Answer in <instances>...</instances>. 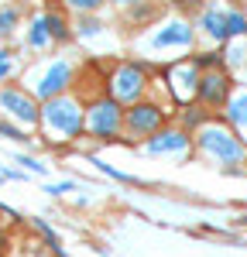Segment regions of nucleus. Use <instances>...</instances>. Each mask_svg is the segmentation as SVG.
<instances>
[{
    "label": "nucleus",
    "mask_w": 247,
    "mask_h": 257,
    "mask_svg": "<svg viewBox=\"0 0 247 257\" xmlns=\"http://www.w3.org/2000/svg\"><path fill=\"white\" fill-rule=\"evenodd\" d=\"M72 79V69H69V62H55L38 82V96L41 99H52V96H62L65 93V86Z\"/></svg>",
    "instance_id": "1a4fd4ad"
},
{
    "label": "nucleus",
    "mask_w": 247,
    "mask_h": 257,
    "mask_svg": "<svg viewBox=\"0 0 247 257\" xmlns=\"http://www.w3.org/2000/svg\"><path fill=\"white\" fill-rule=\"evenodd\" d=\"M226 18H230V14H223V11H216V7H206V11H203V31L209 35V38H216V41L230 38V28H226Z\"/></svg>",
    "instance_id": "f8f14e48"
},
{
    "label": "nucleus",
    "mask_w": 247,
    "mask_h": 257,
    "mask_svg": "<svg viewBox=\"0 0 247 257\" xmlns=\"http://www.w3.org/2000/svg\"><path fill=\"white\" fill-rule=\"evenodd\" d=\"M86 127H89L93 138H117V131L124 127V113L117 106V99H100L86 113Z\"/></svg>",
    "instance_id": "7ed1b4c3"
},
{
    "label": "nucleus",
    "mask_w": 247,
    "mask_h": 257,
    "mask_svg": "<svg viewBox=\"0 0 247 257\" xmlns=\"http://www.w3.org/2000/svg\"><path fill=\"white\" fill-rule=\"evenodd\" d=\"M45 24H48V35H52V38H65V35H69V31H65V21H62L59 14H48Z\"/></svg>",
    "instance_id": "f3484780"
},
{
    "label": "nucleus",
    "mask_w": 247,
    "mask_h": 257,
    "mask_svg": "<svg viewBox=\"0 0 247 257\" xmlns=\"http://www.w3.org/2000/svg\"><path fill=\"white\" fill-rule=\"evenodd\" d=\"M0 110H4V113H11L14 120H21L24 127L41 123V106L28 96L24 89H0Z\"/></svg>",
    "instance_id": "20e7f679"
},
{
    "label": "nucleus",
    "mask_w": 247,
    "mask_h": 257,
    "mask_svg": "<svg viewBox=\"0 0 247 257\" xmlns=\"http://www.w3.org/2000/svg\"><path fill=\"white\" fill-rule=\"evenodd\" d=\"M110 89H113V99H120V103H134V99L144 93V72L138 69V65H120V69L113 72Z\"/></svg>",
    "instance_id": "423d86ee"
},
{
    "label": "nucleus",
    "mask_w": 247,
    "mask_h": 257,
    "mask_svg": "<svg viewBox=\"0 0 247 257\" xmlns=\"http://www.w3.org/2000/svg\"><path fill=\"white\" fill-rule=\"evenodd\" d=\"M14 24H18V7H0V35L14 31Z\"/></svg>",
    "instance_id": "2eb2a0df"
},
{
    "label": "nucleus",
    "mask_w": 247,
    "mask_h": 257,
    "mask_svg": "<svg viewBox=\"0 0 247 257\" xmlns=\"http://www.w3.org/2000/svg\"><path fill=\"white\" fill-rule=\"evenodd\" d=\"M155 48H172V45H192V28L189 24H168L165 31H158L151 38Z\"/></svg>",
    "instance_id": "9b49d317"
},
{
    "label": "nucleus",
    "mask_w": 247,
    "mask_h": 257,
    "mask_svg": "<svg viewBox=\"0 0 247 257\" xmlns=\"http://www.w3.org/2000/svg\"><path fill=\"white\" fill-rule=\"evenodd\" d=\"M168 79H172V89H175V96L179 99H189V96H199V72H196V65H189V62H179L172 72H168Z\"/></svg>",
    "instance_id": "6e6552de"
},
{
    "label": "nucleus",
    "mask_w": 247,
    "mask_h": 257,
    "mask_svg": "<svg viewBox=\"0 0 247 257\" xmlns=\"http://www.w3.org/2000/svg\"><path fill=\"white\" fill-rule=\"evenodd\" d=\"M72 189V182H62V185H48V192H55V196H62V192H69Z\"/></svg>",
    "instance_id": "4be33fe9"
},
{
    "label": "nucleus",
    "mask_w": 247,
    "mask_h": 257,
    "mask_svg": "<svg viewBox=\"0 0 247 257\" xmlns=\"http://www.w3.org/2000/svg\"><path fill=\"white\" fill-rule=\"evenodd\" d=\"M11 69H14V62H11V52H0V79H7V76H11Z\"/></svg>",
    "instance_id": "6ab92c4d"
},
{
    "label": "nucleus",
    "mask_w": 247,
    "mask_h": 257,
    "mask_svg": "<svg viewBox=\"0 0 247 257\" xmlns=\"http://www.w3.org/2000/svg\"><path fill=\"white\" fill-rule=\"evenodd\" d=\"M18 165H28L31 172H45V165H38L35 158H24V155H18Z\"/></svg>",
    "instance_id": "aec40b11"
},
{
    "label": "nucleus",
    "mask_w": 247,
    "mask_h": 257,
    "mask_svg": "<svg viewBox=\"0 0 247 257\" xmlns=\"http://www.w3.org/2000/svg\"><path fill=\"white\" fill-rule=\"evenodd\" d=\"M0 138H11V141H21V134H18V131H14V127H4V123H0Z\"/></svg>",
    "instance_id": "412c9836"
},
{
    "label": "nucleus",
    "mask_w": 247,
    "mask_h": 257,
    "mask_svg": "<svg viewBox=\"0 0 247 257\" xmlns=\"http://www.w3.org/2000/svg\"><path fill=\"white\" fill-rule=\"evenodd\" d=\"M226 117H230V123H233V127L247 131V93H240V96L230 99V110H226Z\"/></svg>",
    "instance_id": "ddd939ff"
},
{
    "label": "nucleus",
    "mask_w": 247,
    "mask_h": 257,
    "mask_svg": "<svg viewBox=\"0 0 247 257\" xmlns=\"http://www.w3.org/2000/svg\"><path fill=\"white\" fill-rule=\"evenodd\" d=\"M199 148H203L209 158L216 161H226V165H233V161H244L247 158V144L230 127H203L199 131Z\"/></svg>",
    "instance_id": "f03ea898"
},
{
    "label": "nucleus",
    "mask_w": 247,
    "mask_h": 257,
    "mask_svg": "<svg viewBox=\"0 0 247 257\" xmlns=\"http://www.w3.org/2000/svg\"><path fill=\"white\" fill-rule=\"evenodd\" d=\"M65 4H69L72 11H96L103 0H65Z\"/></svg>",
    "instance_id": "a211bd4d"
},
{
    "label": "nucleus",
    "mask_w": 247,
    "mask_h": 257,
    "mask_svg": "<svg viewBox=\"0 0 247 257\" xmlns=\"http://www.w3.org/2000/svg\"><path fill=\"white\" fill-rule=\"evenodd\" d=\"M185 148H189V138L182 131H158L155 138L148 141L151 155H168V151H185Z\"/></svg>",
    "instance_id": "9d476101"
},
{
    "label": "nucleus",
    "mask_w": 247,
    "mask_h": 257,
    "mask_svg": "<svg viewBox=\"0 0 247 257\" xmlns=\"http://www.w3.org/2000/svg\"><path fill=\"white\" fill-rule=\"evenodd\" d=\"M165 120V110L155 103H134L127 113H124V127L131 134H155Z\"/></svg>",
    "instance_id": "39448f33"
},
{
    "label": "nucleus",
    "mask_w": 247,
    "mask_h": 257,
    "mask_svg": "<svg viewBox=\"0 0 247 257\" xmlns=\"http://www.w3.org/2000/svg\"><path fill=\"white\" fill-rule=\"evenodd\" d=\"M120 4H131V0H120Z\"/></svg>",
    "instance_id": "b1692460"
},
{
    "label": "nucleus",
    "mask_w": 247,
    "mask_h": 257,
    "mask_svg": "<svg viewBox=\"0 0 247 257\" xmlns=\"http://www.w3.org/2000/svg\"><path fill=\"white\" fill-rule=\"evenodd\" d=\"M226 28H230V38H237V35H247V18H244V14H237V11H230V18H226Z\"/></svg>",
    "instance_id": "4468645a"
},
{
    "label": "nucleus",
    "mask_w": 247,
    "mask_h": 257,
    "mask_svg": "<svg viewBox=\"0 0 247 257\" xmlns=\"http://www.w3.org/2000/svg\"><path fill=\"white\" fill-rule=\"evenodd\" d=\"M226 96H230V79L226 72H206L199 79V99L206 106H223Z\"/></svg>",
    "instance_id": "0eeeda50"
},
{
    "label": "nucleus",
    "mask_w": 247,
    "mask_h": 257,
    "mask_svg": "<svg viewBox=\"0 0 247 257\" xmlns=\"http://www.w3.org/2000/svg\"><path fill=\"white\" fill-rule=\"evenodd\" d=\"M45 41H48V24H45V18H38V21H35V28H31V45L41 48Z\"/></svg>",
    "instance_id": "dca6fc26"
},
{
    "label": "nucleus",
    "mask_w": 247,
    "mask_h": 257,
    "mask_svg": "<svg viewBox=\"0 0 247 257\" xmlns=\"http://www.w3.org/2000/svg\"><path fill=\"white\" fill-rule=\"evenodd\" d=\"M41 123H45L48 134H59V141H65V138H72V134L82 131L86 113H82V106L76 103V99L52 96L45 106H41Z\"/></svg>",
    "instance_id": "f257e3e1"
},
{
    "label": "nucleus",
    "mask_w": 247,
    "mask_h": 257,
    "mask_svg": "<svg viewBox=\"0 0 247 257\" xmlns=\"http://www.w3.org/2000/svg\"><path fill=\"white\" fill-rule=\"evenodd\" d=\"M182 4H199V0H182Z\"/></svg>",
    "instance_id": "5701e85b"
}]
</instances>
